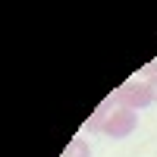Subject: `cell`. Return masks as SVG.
Instances as JSON below:
<instances>
[{
    "label": "cell",
    "instance_id": "6da1fadb",
    "mask_svg": "<svg viewBox=\"0 0 157 157\" xmlns=\"http://www.w3.org/2000/svg\"><path fill=\"white\" fill-rule=\"evenodd\" d=\"M113 104L120 110H145L148 104H154V94H151V85L148 82H126L113 91Z\"/></svg>",
    "mask_w": 157,
    "mask_h": 157
},
{
    "label": "cell",
    "instance_id": "7a4b0ae2",
    "mask_svg": "<svg viewBox=\"0 0 157 157\" xmlns=\"http://www.w3.org/2000/svg\"><path fill=\"white\" fill-rule=\"evenodd\" d=\"M135 126H138V113L116 107V110L107 116V123H104V135H110V138H126V135L135 132Z\"/></svg>",
    "mask_w": 157,
    "mask_h": 157
},
{
    "label": "cell",
    "instance_id": "3957f363",
    "mask_svg": "<svg viewBox=\"0 0 157 157\" xmlns=\"http://www.w3.org/2000/svg\"><path fill=\"white\" fill-rule=\"evenodd\" d=\"M63 157H91V148H88V141H85V138H72V141H69V148L63 151Z\"/></svg>",
    "mask_w": 157,
    "mask_h": 157
},
{
    "label": "cell",
    "instance_id": "277c9868",
    "mask_svg": "<svg viewBox=\"0 0 157 157\" xmlns=\"http://www.w3.org/2000/svg\"><path fill=\"white\" fill-rule=\"evenodd\" d=\"M107 107H98L94 113H91V120H88V132H104V123H107Z\"/></svg>",
    "mask_w": 157,
    "mask_h": 157
},
{
    "label": "cell",
    "instance_id": "5b68a950",
    "mask_svg": "<svg viewBox=\"0 0 157 157\" xmlns=\"http://www.w3.org/2000/svg\"><path fill=\"white\" fill-rule=\"evenodd\" d=\"M148 85H151V94H154V101H157V75H154V78H148Z\"/></svg>",
    "mask_w": 157,
    "mask_h": 157
}]
</instances>
